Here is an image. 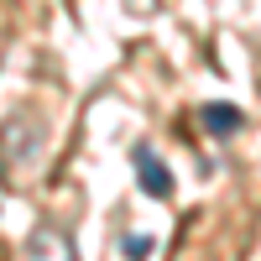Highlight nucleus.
Here are the masks:
<instances>
[{"mask_svg":"<svg viewBox=\"0 0 261 261\" xmlns=\"http://www.w3.org/2000/svg\"><path fill=\"white\" fill-rule=\"evenodd\" d=\"M136 183L146 199H172V172L162 167V157L151 146H136Z\"/></svg>","mask_w":261,"mask_h":261,"instance_id":"obj_1","label":"nucleus"},{"mask_svg":"<svg viewBox=\"0 0 261 261\" xmlns=\"http://www.w3.org/2000/svg\"><path fill=\"white\" fill-rule=\"evenodd\" d=\"M199 120L209 125V136H220V141H225V136H235V130L246 125V115L235 110V105H220V99H209L204 110H199Z\"/></svg>","mask_w":261,"mask_h":261,"instance_id":"obj_2","label":"nucleus"},{"mask_svg":"<svg viewBox=\"0 0 261 261\" xmlns=\"http://www.w3.org/2000/svg\"><path fill=\"white\" fill-rule=\"evenodd\" d=\"M125 251H130V256H151L157 241H151V235H125Z\"/></svg>","mask_w":261,"mask_h":261,"instance_id":"obj_3","label":"nucleus"},{"mask_svg":"<svg viewBox=\"0 0 261 261\" xmlns=\"http://www.w3.org/2000/svg\"><path fill=\"white\" fill-rule=\"evenodd\" d=\"M125 11H136V16H151V11H157V0H125Z\"/></svg>","mask_w":261,"mask_h":261,"instance_id":"obj_4","label":"nucleus"}]
</instances>
